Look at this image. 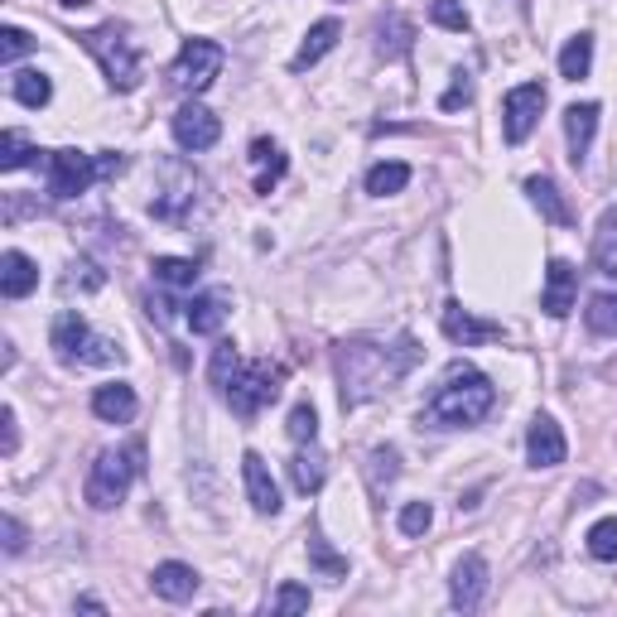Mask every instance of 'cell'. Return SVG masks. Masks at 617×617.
<instances>
[{"label":"cell","mask_w":617,"mask_h":617,"mask_svg":"<svg viewBox=\"0 0 617 617\" xmlns=\"http://www.w3.org/2000/svg\"><path fill=\"white\" fill-rule=\"evenodd\" d=\"M150 589L165 598V604H188V598L198 594V569L194 565H179V560H165V565H155Z\"/></svg>","instance_id":"obj_16"},{"label":"cell","mask_w":617,"mask_h":617,"mask_svg":"<svg viewBox=\"0 0 617 617\" xmlns=\"http://www.w3.org/2000/svg\"><path fill=\"white\" fill-rule=\"evenodd\" d=\"M227 290H208V295H198L194 304H188V329H194L198 337H217L223 333V323H227Z\"/></svg>","instance_id":"obj_20"},{"label":"cell","mask_w":617,"mask_h":617,"mask_svg":"<svg viewBox=\"0 0 617 617\" xmlns=\"http://www.w3.org/2000/svg\"><path fill=\"white\" fill-rule=\"evenodd\" d=\"M584 323L598 337H617V295H594L589 308H584Z\"/></svg>","instance_id":"obj_32"},{"label":"cell","mask_w":617,"mask_h":617,"mask_svg":"<svg viewBox=\"0 0 617 617\" xmlns=\"http://www.w3.org/2000/svg\"><path fill=\"white\" fill-rule=\"evenodd\" d=\"M242 478H246V497H252V507L261 511V517H275L281 511V488H275L271 468L261 453H246L242 459Z\"/></svg>","instance_id":"obj_14"},{"label":"cell","mask_w":617,"mask_h":617,"mask_svg":"<svg viewBox=\"0 0 617 617\" xmlns=\"http://www.w3.org/2000/svg\"><path fill=\"white\" fill-rule=\"evenodd\" d=\"M140 459H145L140 444H130V449H101L97 463H92V473H87V488H82L87 507H97V511L121 507L126 492H130V482H136V473L145 468Z\"/></svg>","instance_id":"obj_4"},{"label":"cell","mask_w":617,"mask_h":617,"mask_svg":"<svg viewBox=\"0 0 617 617\" xmlns=\"http://www.w3.org/2000/svg\"><path fill=\"white\" fill-rule=\"evenodd\" d=\"M10 92H14V101H20V107H49V97H53V82L43 78L39 68H25V72H14Z\"/></svg>","instance_id":"obj_30"},{"label":"cell","mask_w":617,"mask_h":617,"mask_svg":"<svg viewBox=\"0 0 617 617\" xmlns=\"http://www.w3.org/2000/svg\"><path fill=\"white\" fill-rule=\"evenodd\" d=\"M405 184H410V165H401V159H386V165L366 169V194L372 198H391V194H401Z\"/></svg>","instance_id":"obj_27"},{"label":"cell","mask_w":617,"mask_h":617,"mask_svg":"<svg viewBox=\"0 0 617 617\" xmlns=\"http://www.w3.org/2000/svg\"><path fill=\"white\" fill-rule=\"evenodd\" d=\"M78 608L82 613H107V604H101V598H78Z\"/></svg>","instance_id":"obj_45"},{"label":"cell","mask_w":617,"mask_h":617,"mask_svg":"<svg viewBox=\"0 0 617 617\" xmlns=\"http://www.w3.org/2000/svg\"><path fill=\"white\" fill-rule=\"evenodd\" d=\"M492 405H497L492 381L482 376L478 366L453 362L444 372V381L434 386L430 405L420 410V424H430V430H473L478 420H488Z\"/></svg>","instance_id":"obj_2"},{"label":"cell","mask_w":617,"mask_h":617,"mask_svg":"<svg viewBox=\"0 0 617 617\" xmlns=\"http://www.w3.org/2000/svg\"><path fill=\"white\" fill-rule=\"evenodd\" d=\"M468 101H473V72H453V87L444 97H439V111H459V107H468Z\"/></svg>","instance_id":"obj_40"},{"label":"cell","mask_w":617,"mask_h":617,"mask_svg":"<svg viewBox=\"0 0 617 617\" xmlns=\"http://www.w3.org/2000/svg\"><path fill=\"white\" fill-rule=\"evenodd\" d=\"M285 430H290V439H295V444H314V439H319V415H314V405L300 401L295 410H290V424H285Z\"/></svg>","instance_id":"obj_37"},{"label":"cell","mask_w":617,"mask_h":617,"mask_svg":"<svg viewBox=\"0 0 617 617\" xmlns=\"http://www.w3.org/2000/svg\"><path fill=\"white\" fill-rule=\"evenodd\" d=\"M78 39H82V49L101 63V72H107V82L116 87V92H130V87L140 82V49L130 43V35L121 25H97Z\"/></svg>","instance_id":"obj_6"},{"label":"cell","mask_w":617,"mask_h":617,"mask_svg":"<svg viewBox=\"0 0 617 617\" xmlns=\"http://www.w3.org/2000/svg\"><path fill=\"white\" fill-rule=\"evenodd\" d=\"M589 261H594L598 275H617V208H604V217H598Z\"/></svg>","instance_id":"obj_25"},{"label":"cell","mask_w":617,"mask_h":617,"mask_svg":"<svg viewBox=\"0 0 617 617\" xmlns=\"http://www.w3.org/2000/svg\"><path fill=\"white\" fill-rule=\"evenodd\" d=\"M39 165H43V179H49V198L68 203L101 179H116V174L126 169V159L121 155H87V150H39Z\"/></svg>","instance_id":"obj_3"},{"label":"cell","mask_w":617,"mask_h":617,"mask_svg":"<svg viewBox=\"0 0 617 617\" xmlns=\"http://www.w3.org/2000/svg\"><path fill=\"white\" fill-rule=\"evenodd\" d=\"M155 281L169 285V290H188L198 281V261H184V256H155Z\"/></svg>","instance_id":"obj_31"},{"label":"cell","mask_w":617,"mask_h":617,"mask_svg":"<svg viewBox=\"0 0 617 617\" xmlns=\"http://www.w3.org/2000/svg\"><path fill=\"white\" fill-rule=\"evenodd\" d=\"M540 111H546V87H540V82L511 87L507 101H502V136H507V145H521L526 136H531Z\"/></svg>","instance_id":"obj_9"},{"label":"cell","mask_w":617,"mask_h":617,"mask_svg":"<svg viewBox=\"0 0 617 617\" xmlns=\"http://www.w3.org/2000/svg\"><path fill=\"white\" fill-rule=\"evenodd\" d=\"M366 478H372V492L381 497L395 482V449L386 444V449H372L366 453Z\"/></svg>","instance_id":"obj_34"},{"label":"cell","mask_w":617,"mask_h":617,"mask_svg":"<svg viewBox=\"0 0 617 617\" xmlns=\"http://www.w3.org/2000/svg\"><path fill=\"white\" fill-rule=\"evenodd\" d=\"M482 598H488V560L482 555H463L449 579V604L459 613H478Z\"/></svg>","instance_id":"obj_11"},{"label":"cell","mask_w":617,"mask_h":617,"mask_svg":"<svg viewBox=\"0 0 617 617\" xmlns=\"http://www.w3.org/2000/svg\"><path fill=\"white\" fill-rule=\"evenodd\" d=\"M39 290V266L25 252H6L0 256V295L6 300H25Z\"/></svg>","instance_id":"obj_19"},{"label":"cell","mask_w":617,"mask_h":617,"mask_svg":"<svg viewBox=\"0 0 617 617\" xmlns=\"http://www.w3.org/2000/svg\"><path fill=\"white\" fill-rule=\"evenodd\" d=\"M410 43H415V25H410L405 14H386V20L376 25V49L386 58H405Z\"/></svg>","instance_id":"obj_26"},{"label":"cell","mask_w":617,"mask_h":617,"mask_svg":"<svg viewBox=\"0 0 617 617\" xmlns=\"http://www.w3.org/2000/svg\"><path fill=\"white\" fill-rule=\"evenodd\" d=\"M82 6H92V0H58V10H82Z\"/></svg>","instance_id":"obj_46"},{"label":"cell","mask_w":617,"mask_h":617,"mask_svg":"<svg viewBox=\"0 0 617 617\" xmlns=\"http://www.w3.org/2000/svg\"><path fill=\"white\" fill-rule=\"evenodd\" d=\"M434 521V507L430 502H405L401 507V536H424Z\"/></svg>","instance_id":"obj_39"},{"label":"cell","mask_w":617,"mask_h":617,"mask_svg":"<svg viewBox=\"0 0 617 617\" xmlns=\"http://www.w3.org/2000/svg\"><path fill=\"white\" fill-rule=\"evenodd\" d=\"M35 155L39 150L29 145L25 130H6V136H0V169H25Z\"/></svg>","instance_id":"obj_33"},{"label":"cell","mask_w":617,"mask_h":617,"mask_svg":"<svg viewBox=\"0 0 617 617\" xmlns=\"http://www.w3.org/2000/svg\"><path fill=\"white\" fill-rule=\"evenodd\" d=\"M589 555L594 560H617V517H604L589 526Z\"/></svg>","instance_id":"obj_35"},{"label":"cell","mask_w":617,"mask_h":617,"mask_svg":"<svg viewBox=\"0 0 617 617\" xmlns=\"http://www.w3.org/2000/svg\"><path fill=\"white\" fill-rule=\"evenodd\" d=\"M439 323H444L449 343H459V347H482V343H497V337H502V323L468 314L463 304H444V319Z\"/></svg>","instance_id":"obj_12"},{"label":"cell","mask_w":617,"mask_h":617,"mask_svg":"<svg viewBox=\"0 0 617 617\" xmlns=\"http://www.w3.org/2000/svg\"><path fill=\"white\" fill-rule=\"evenodd\" d=\"M49 343L58 352V362H68V366H107V362H121V347H116L111 337H97L92 329H87V319L78 314V308H63V314L53 319Z\"/></svg>","instance_id":"obj_5"},{"label":"cell","mask_w":617,"mask_h":617,"mask_svg":"<svg viewBox=\"0 0 617 617\" xmlns=\"http://www.w3.org/2000/svg\"><path fill=\"white\" fill-rule=\"evenodd\" d=\"M323 478H329V459L314 449V444H300V453L290 459V482H295V492H304V497H314L319 488H323Z\"/></svg>","instance_id":"obj_23"},{"label":"cell","mask_w":617,"mask_h":617,"mask_svg":"<svg viewBox=\"0 0 617 617\" xmlns=\"http://www.w3.org/2000/svg\"><path fill=\"white\" fill-rule=\"evenodd\" d=\"M415 343L401 337L395 347L366 343V337H352V343H337V386H343V410L366 405L372 395L401 386V376L415 366Z\"/></svg>","instance_id":"obj_1"},{"label":"cell","mask_w":617,"mask_h":617,"mask_svg":"<svg viewBox=\"0 0 617 617\" xmlns=\"http://www.w3.org/2000/svg\"><path fill=\"white\" fill-rule=\"evenodd\" d=\"M594 130H598V107L594 101H575V107L565 111V140H569V159H575V165L589 159Z\"/></svg>","instance_id":"obj_18"},{"label":"cell","mask_w":617,"mask_h":617,"mask_svg":"<svg viewBox=\"0 0 617 617\" xmlns=\"http://www.w3.org/2000/svg\"><path fill=\"white\" fill-rule=\"evenodd\" d=\"M337 35H343V25H337L333 14H329V20H319V25L304 35V43L295 49V58H290V72H308V68H314L319 58H323V53H329L333 43H337Z\"/></svg>","instance_id":"obj_21"},{"label":"cell","mask_w":617,"mask_h":617,"mask_svg":"<svg viewBox=\"0 0 617 617\" xmlns=\"http://www.w3.org/2000/svg\"><path fill=\"white\" fill-rule=\"evenodd\" d=\"M252 165H256V194H271V188L285 179L290 159L275 140H252Z\"/></svg>","instance_id":"obj_22"},{"label":"cell","mask_w":617,"mask_h":617,"mask_svg":"<svg viewBox=\"0 0 617 617\" xmlns=\"http://www.w3.org/2000/svg\"><path fill=\"white\" fill-rule=\"evenodd\" d=\"M589 68H594V35H575L560 49V78L579 82V78H589Z\"/></svg>","instance_id":"obj_28"},{"label":"cell","mask_w":617,"mask_h":617,"mask_svg":"<svg viewBox=\"0 0 617 617\" xmlns=\"http://www.w3.org/2000/svg\"><path fill=\"white\" fill-rule=\"evenodd\" d=\"M174 140H179V150H194V155H203V150H213L217 145V136H223V121L203 107V101H184L179 111H174Z\"/></svg>","instance_id":"obj_10"},{"label":"cell","mask_w":617,"mask_h":617,"mask_svg":"<svg viewBox=\"0 0 617 617\" xmlns=\"http://www.w3.org/2000/svg\"><path fill=\"white\" fill-rule=\"evenodd\" d=\"M526 194H531V203L540 208V217L546 223H555V227H569L575 223V213H569V203L560 198V188H555L546 174H536V179H526Z\"/></svg>","instance_id":"obj_24"},{"label":"cell","mask_w":617,"mask_h":617,"mask_svg":"<svg viewBox=\"0 0 617 617\" xmlns=\"http://www.w3.org/2000/svg\"><path fill=\"white\" fill-rule=\"evenodd\" d=\"M430 20L439 29H449V35H463V29H468V10H463V0H430Z\"/></svg>","instance_id":"obj_36"},{"label":"cell","mask_w":617,"mask_h":617,"mask_svg":"<svg viewBox=\"0 0 617 617\" xmlns=\"http://www.w3.org/2000/svg\"><path fill=\"white\" fill-rule=\"evenodd\" d=\"M223 63H227L223 43H213V39H184L179 58L169 63V82L179 87V92L198 97V92H208V87L217 82V72H223Z\"/></svg>","instance_id":"obj_8"},{"label":"cell","mask_w":617,"mask_h":617,"mask_svg":"<svg viewBox=\"0 0 617 617\" xmlns=\"http://www.w3.org/2000/svg\"><path fill=\"white\" fill-rule=\"evenodd\" d=\"M237 366H242L237 347H232V343H217V352H213V386L223 391L227 381H232V372H237Z\"/></svg>","instance_id":"obj_41"},{"label":"cell","mask_w":617,"mask_h":617,"mask_svg":"<svg viewBox=\"0 0 617 617\" xmlns=\"http://www.w3.org/2000/svg\"><path fill=\"white\" fill-rule=\"evenodd\" d=\"M0 536H6V555H20V550H25V526L14 521L10 511L0 517Z\"/></svg>","instance_id":"obj_43"},{"label":"cell","mask_w":617,"mask_h":617,"mask_svg":"<svg viewBox=\"0 0 617 617\" xmlns=\"http://www.w3.org/2000/svg\"><path fill=\"white\" fill-rule=\"evenodd\" d=\"M275 395H281V366H271V362H242L223 386V401L232 405V415H242V420H256Z\"/></svg>","instance_id":"obj_7"},{"label":"cell","mask_w":617,"mask_h":617,"mask_svg":"<svg viewBox=\"0 0 617 617\" xmlns=\"http://www.w3.org/2000/svg\"><path fill=\"white\" fill-rule=\"evenodd\" d=\"M565 453H569L565 430L550 415H536L531 430H526V459H531V468H560Z\"/></svg>","instance_id":"obj_13"},{"label":"cell","mask_w":617,"mask_h":617,"mask_svg":"<svg viewBox=\"0 0 617 617\" xmlns=\"http://www.w3.org/2000/svg\"><path fill=\"white\" fill-rule=\"evenodd\" d=\"M275 613H304L308 608V589L304 584H281V594H275Z\"/></svg>","instance_id":"obj_42"},{"label":"cell","mask_w":617,"mask_h":617,"mask_svg":"<svg viewBox=\"0 0 617 617\" xmlns=\"http://www.w3.org/2000/svg\"><path fill=\"white\" fill-rule=\"evenodd\" d=\"M136 410H140V401H136V391H130L126 381H111V386L92 391V415L107 420V424H130V420H136Z\"/></svg>","instance_id":"obj_17"},{"label":"cell","mask_w":617,"mask_h":617,"mask_svg":"<svg viewBox=\"0 0 617 617\" xmlns=\"http://www.w3.org/2000/svg\"><path fill=\"white\" fill-rule=\"evenodd\" d=\"M29 49H35V39H29L20 25H6V29H0V63H6V68H10V63H20V58H25Z\"/></svg>","instance_id":"obj_38"},{"label":"cell","mask_w":617,"mask_h":617,"mask_svg":"<svg viewBox=\"0 0 617 617\" xmlns=\"http://www.w3.org/2000/svg\"><path fill=\"white\" fill-rule=\"evenodd\" d=\"M575 295H579V271L569 266V261H550V271H546V295H540L546 314H550V319H565L569 308H575Z\"/></svg>","instance_id":"obj_15"},{"label":"cell","mask_w":617,"mask_h":617,"mask_svg":"<svg viewBox=\"0 0 617 617\" xmlns=\"http://www.w3.org/2000/svg\"><path fill=\"white\" fill-rule=\"evenodd\" d=\"M308 565H314L323 579H347V555H337L329 540H323L319 526L308 531Z\"/></svg>","instance_id":"obj_29"},{"label":"cell","mask_w":617,"mask_h":617,"mask_svg":"<svg viewBox=\"0 0 617 617\" xmlns=\"http://www.w3.org/2000/svg\"><path fill=\"white\" fill-rule=\"evenodd\" d=\"M0 424H6V459H10L14 444H20V430H14V410H10V405L0 410Z\"/></svg>","instance_id":"obj_44"}]
</instances>
